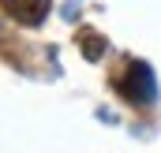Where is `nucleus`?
<instances>
[{
    "label": "nucleus",
    "mask_w": 161,
    "mask_h": 153,
    "mask_svg": "<svg viewBox=\"0 0 161 153\" xmlns=\"http://www.w3.org/2000/svg\"><path fill=\"white\" fill-rule=\"evenodd\" d=\"M116 86H120V93L131 105H154V97H158L154 71H150V64H142V60H127V67H124V75L116 78Z\"/></svg>",
    "instance_id": "1"
},
{
    "label": "nucleus",
    "mask_w": 161,
    "mask_h": 153,
    "mask_svg": "<svg viewBox=\"0 0 161 153\" xmlns=\"http://www.w3.org/2000/svg\"><path fill=\"white\" fill-rule=\"evenodd\" d=\"M0 4L23 26H38V23H45V15H49V0H0Z\"/></svg>",
    "instance_id": "2"
},
{
    "label": "nucleus",
    "mask_w": 161,
    "mask_h": 153,
    "mask_svg": "<svg viewBox=\"0 0 161 153\" xmlns=\"http://www.w3.org/2000/svg\"><path fill=\"white\" fill-rule=\"evenodd\" d=\"M79 49L90 56V60H101V52H105V41L97 38V30H90V26H86V30H79Z\"/></svg>",
    "instance_id": "3"
}]
</instances>
